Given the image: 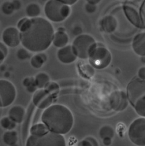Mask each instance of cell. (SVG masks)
<instances>
[{
  "mask_svg": "<svg viewBox=\"0 0 145 146\" xmlns=\"http://www.w3.org/2000/svg\"><path fill=\"white\" fill-rule=\"evenodd\" d=\"M18 29L23 47L33 52L47 50L55 33L51 23L42 17L22 18L18 23Z\"/></svg>",
  "mask_w": 145,
  "mask_h": 146,
  "instance_id": "cell-1",
  "label": "cell"
},
{
  "mask_svg": "<svg viewBox=\"0 0 145 146\" xmlns=\"http://www.w3.org/2000/svg\"><path fill=\"white\" fill-rule=\"evenodd\" d=\"M42 121L52 132L66 135L74 124V117L70 109L61 104L52 105L44 111Z\"/></svg>",
  "mask_w": 145,
  "mask_h": 146,
  "instance_id": "cell-2",
  "label": "cell"
},
{
  "mask_svg": "<svg viewBox=\"0 0 145 146\" xmlns=\"http://www.w3.org/2000/svg\"><path fill=\"white\" fill-rule=\"evenodd\" d=\"M130 104L142 117H145V79L134 77L126 87Z\"/></svg>",
  "mask_w": 145,
  "mask_h": 146,
  "instance_id": "cell-3",
  "label": "cell"
},
{
  "mask_svg": "<svg viewBox=\"0 0 145 146\" xmlns=\"http://www.w3.org/2000/svg\"><path fill=\"white\" fill-rule=\"evenodd\" d=\"M123 9L131 24L139 29H145V0H126Z\"/></svg>",
  "mask_w": 145,
  "mask_h": 146,
  "instance_id": "cell-4",
  "label": "cell"
},
{
  "mask_svg": "<svg viewBox=\"0 0 145 146\" xmlns=\"http://www.w3.org/2000/svg\"><path fill=\"white\" fill-rule=\"evenodd\" d=\"M71 13L70 5L58 1L48 0L44 6V13L49 21L60 23L67 19Z\"/></svg>",
  "mask_w": 145,
  "mask_h": 146,
  "instance_id": "cell-5",
  "label": "cell"
},
{
  "mask_svg": "<svg viewBox=\"0 0 145 146\" xmlns=\"http://www.w3.org/2000/svg\"><path fill=\"white\" fill-rule=\"evenodd\" d=\"M73 48L80 59H87L91 52L97 46V43L89 34H79L73 42Z\"/></svg>",
  "mask_w": 145,
  "mask_h": 146,
  "instance_id": "cell-6",
  "label": "cell"
},
{
  "mask_svg": "<svg viewBox=\"0 0 145 146\" xmlns=\"http://www.w3.org/2000/svg\"><path fill=\"white\" fill-rule=\"evenodd\" d=\"M27 146H65L66 141L63 135L50 131L42 136L30 135L26 141Z\"/></svg>",
  "mask_w": 145,
  "mask_h": 146,
  "instance_id": "cell-7",
  "label": "cell"
},
{
  "mask_svg": "<svg viewBox=\"0 0 145 146\" xmlns=\"http://www.w3.org/2000/svg\"><path fill=\"white\" fill-rule=\"evenodd\" d=\"M89 63L97 69H104L110 64L112 55L110 52L103 46H99L91 52L89 57Z\"/></svg>",
  "mask_w": 145,
  "mask_h": 146,
  "instance_id": "cell-8",
  "label": "cell"
},
{
  "mask_svg": "<svg viewBox=\"0 0 145 146\" xmlns=\"http://www.w3.org/2000/svg\"><path fill=\"white\" fill-rule=\"evenodd\" d=\"M128 137L136 145L145 146V117L134 120L128 128Z\"/></svg>",
  "mask_w": 145,
  "mask_h": 146,
  "instance_id": "cell-9",
  "label": "cell"
},
{
  "mask_svg": "<svg viewBox=\"0 0 145 146\" xmlns=\"http://www.w3.org/2000/svg\"><path fill=\"white\" fill-rule=\"evenodd\" d=\"M17 95L16 88L13 83L7 79L0 80V102L1 108L10 106L15 101Z\"/></svg>",
  "mask_w": 145,
  "mask_h": 146,
  "instance_id": "cell-10",
  "label": "cell"
},
{
  "mask_svg": "<svg viewBox=\"0 0 145 146\" xmlns=\"http://www.w3.org/2000/svg\"><path fill=\"white\" fill-rule=\"evenodd\" d=\"M55 98L45 89H38L33 95V103L39 109H46L52 105Z\"/></svg>",
  "mask_w": 145,
  "mask_h": 146,
  "instance_id": "cell-11",
  "label": "cell"
},
{
  "mask_svg": "<svg viewBox=\"0 0 145 146\" xmlns=\"http://www.w3.org/2000/svg\"><path fill=\"white\" fill-rule=\"evenodd\" d=\"M2 42L10 47H18L21 42V31L18 28L8 27L4 30L2 35Z\"/></svg>",
  "mask_w": 145,
  "mask_h": 146,
  "instance_id": "cell-12",
  "label": "cell"
},
{
  "mask_svg": "<svg viewBox=\"0 0 145 146\" xmlns=\"http://www.w3.org/2000/svg\"><path fill=\"white\" fill-rule=\"evenodd\" d=\"M127 93L121 90H116L111 94L110 98V104L114 111H121L128 106Z\"/></svg>",
  "mask_w": 145,
  "mask_h": 146,
  "instance_id": "cell-13",
  "label": "cell"
},
{
  "mask_svg": "<svg viewBox=\"0 0 145 146\" xmlns=\"http://www.w3.org/2000/svg\"><path fill=\"white\" fill-rule=\"evenodd\" d=\"M57 56L58 60L64 64H70L73 63L78 58L72 45H66L62 48H60L57 52Z\"/></svg>",
  "mask_w": 145,
  "mask_h": 146,
  "instance_id": "cell-14",
  "label": "cell"
},
{
  "mask_svg": "<svg viewBox=\"0 0 145 146\" xmlns=\"http://www.w3.org/2000/svg\"><path fill=\"white\" fill-rule=\"evenodd\" d=\"M132 48L136 55L141 57L145 56V32L139 33L134 36Z\"/></svg>",
  "mask_w": 145,
  "mask_h": 146,
  "instance_id": "cell-15",
  "label": "cell"
},
{
  "mask_svg": "<svg viewBox=\"0 0 145 146\" xmlns=\"http://www.w3.org/2000/svg\"><path fill=\"white\" fill-rule=\"evenodd\" d=\"M100 26L103 31L110 34L116 30L118 22L113 15H106L101 20Z\"/></svg>",
  "mask_w": 145,
  "mask_h": 146,
  "instance_id": "cell-16",
  "label": "cell"
},
{
  "mask_svg": "<svg viewBox=\"0 0 145 146\" xmlns=\"http://www.w3.org/2000/svg\"><path fill=\"white\" fill-rule=\"evenodd\" d=\"M26 111L23 107L21 106H15L8 111V116L17 124H21L23 121Z\"/></svg>",
  "mask_w": 145,
  "mask_h": 146,
  "instance_id": "cell-17",
  "label": "cell"
},
{
  "mask_svg": "<svg viewBox=\"0 0 145 146\" xmlns=\"http://www.w3.org/2000/svg\"><path fill=\"white\" fill-rule=\"evenodd\" d=\"M68 35L65 32V31L58 30L57 32L54 33L52 44L54 47L58 48H62L68 44Z\"/></svg>",
  "mask_w": 145,
  "mask_h": 146,
  "instance_id": "cell-18",
  "label": "cell"
},
{
  "mask_svg": "<svg viewBox=\"0 0 145 146\" xmlns=\"http://www.w3.org/2000/svg\"><path fill=\"white\" fill-rule=\"evenodd\" d=\"M50 131V129L48 128L47 126L42 122V123H38L32 126L30 129V134L34 136L39 137L45 135Z\"/></svg>",
  "mask_w": 145,
  "mask_h": 146,
  "instance_id": "cell-19",
  "label": "cell"
},
{
  "mask_svg": "<svg viewBox=\"0 0 145 146\" xmlns=\"http://www.w3.org/2000/svg\"><path fill=\"white\" fill-rule=\"evenodd\" d=\"M2 140L4 143L7 145H15L18 143V133L13 130H8L4 133Z\"/></svg>",
  "mask_w": 145,
  "mask_h": 146,
  "instance_id": "cell-20",
  "label": "cell"
},
{
  "mask_svg": "<svg viewBox=\"0 0 145 146\" xmlns=\"http://www.w3.org/2000/svg\"><path fill=\"white\" fill-rule=\"evenodd\" d=\"M47 60V57L44 53H40L34 55L30 59V65L34 68H40L43 66L45 61Z\"/></svg>",
  "mask_w": 145,
  "mask_h": 146,
  "instance_id": "cell-21",
  "label": "cell"
},
{
  "mask_svg": "<svg viewBox=\"0 0 145 146\" xmlns=\"http://www.w3.org/2000/svg\"><path fill=\"white\" fill-rule=\"evenodd\" d=\"M50 82V76L46 73H39L35 77V83L38 89H44Z\"/></svg>",
  "mask_w": 145,
  "mask_h": 146,
  "instance_id": "cell-22",
  "label": "cell"
},
{
  "mask_svg": "<svg viewBox=\"0 0 145 146\" xmlns=\"http://www.w3.org/2000/svg\"><path fill=\"white\" fill-rule=\"evenodd\" d=\"M26 15L30 18H36L38 17L41 14V8L38 4L30 3L26 7Z\"/></svg>",
  "mask_w": 145,
  "mask_h": 146,
  "instance_id": "cell-23",
  "label": "cell"
},
{
  "mask_svg": "<svg viewBox=\"0 0 145 146\" xmlns=\"http://www.w3.org/2000/svg\"><path fill=\"white\" fill-rule=\"evenodd\" d=\"M115 134L113 128L109 125H105L100 128L99 131V135L102 139L105 137L113 138Z\"/></svg>",
  "mask_w": 145,
  "mask_h": 146,
  "instance_id": "cell-24",
  "label": "cell"
},
{
  "mask_svg": "<svg viewBox=\"0 0 145 146\" xmlns=\"http://www.w3.org/2000/svg\"><path fill=\"white\" fill-rule=\"evenodd\" d=\"M1 126L3 129L6 130H13L16 127V123L15 121L13 120V119H10L9 116L7 117H3L1 119Z\"/></svg>",
  "mask_w": 145,
  "mask_h": 146,
  "instance_id": "cell-25",
  "label": "cell"
},
{
  "mask_svg": "<svg viewBox=\"0 0 145 146\" xmlns=\"http://www.w3.org/2000/svg\"><path fill=\"white\" fill-rule=\"evenodd\" d=\"M44 89H45L48 92H50L51 95L54 97H57L60 91V87L58 84L54 82H50V81L48 82V84Z\"/></svg>",
  "mask_w": 145,
  "mask_h": 146,
  "instance_id": "cell-26",
  "label": "cell"
},
{
  "mask_svg": "<svg viewBox=\"0 0 145 146\" xmlns=\"http://www.w3.org/2000/svg\"><path fill=\"white\" fill-rule=\"evenodd\" d=\"M15 7L13 5V2H5L2 5V13L7 15H10L15 11Z\"/></svg>",
  "mask_w": 145,
  "mask_h": 146,
  "instance_id": "cell-27",
  "label": "cell"
},
{
  "mask_svg": "<svg viewBox=\"0 0 145 146\" xmlns=\"http://www.w3.org/2000/svg\"><path fill=\"white\" fill-rule=\"evenodd\" d=\"M16 56L20 60H26L30 57L29 50L26 48H20L16 52Z\"/></svg>",
  "mask_w": 145,
  "mask_h": 146,
  "instance_id": "cell-28",
  "label": "cell"
},
{
  "mask_svg": "<svg viewBox=\"0 0 145 146\" xmlns=\"http://www.w3.org/2000/svg\"><path fill=\"white\" fill-rule=\"evenodd\" d=\"M8 54L7 46L3 42H0V63H2Z\"/></svg>",
  "mask_w": 145,
  "mask_h": 146,
  "instance_id": "cell-29",
  "label": "cell"
},
{
  "mask_svg": "<svg viewBox=\"0 0 145 146\" xmlns=\"http://www.w3.org/2000/svg\"><path fill=\"white\" fill-rule=\"evenodd\" d=\"M82 68H83V74H86V76H88V77H91L94 75V67L91 64L84 65V66H82Z\"/></svg>",
  "mask_w": 145,
  "mask_h": 146,
  "instance_id": "cell-30",
  "label": "cell"
},
{
  "mask_svg": "<svg viewBox=\"0 0 145 146\" xmlns=\"http://www.w3.org/2000/svg\"><path fill=\"white\" fill-rule=\"evenodd\" d=\"M97 10V6L96 5H92V4L87 3L85 5V10L86 13H89V14H92Z\"/></svg>",
  "mask_w": 145,
  "mask_h": 146,
  "instance_id": "cell-31",
  "label": "cell"
},
{
  "mask_svg": "<svg viewBox=\"0 0 145 146\" xmlns=\"http://www.w3.org/2000/svg\"><path fill=\"white\" fill-rule=\"evenodd\" d=\"M34 83H35V79H34V78L32 77L25 78V79H23V85L24 87H26V88Z\"/></svg>",
  "mask_w": 145,
  "mask_h": 146,
  "instance_id": "cell-32",
  "label": "cell"
},
{
  "mask_svg": "<svg viewBox=\"0 0 145 146\" xmlns=\"http://www.w3.org/2000/svg\"><path fill=\"white\" fill-rule=\"evenodd\" d=\"M138 76L142 79H145V67H142L138 71Z\"/></svg>",
  "mask_w": 145,
  "mask_h": 146,
  "instance_id": "cell-33",
  "label": "cell"
},
{
  "mask_svg": "<svg viewBox=\"0 0 145 146\" xmlns=\"http://www.w3.org/2000/svg\"><path fill=\"white\" fill-rule=\"evenodd\" d=\"M13 5H14L15 10H18L21 9V2L20 0H13Z\"/></svg>",
  "mask_w": 145,
  "mask_h": 146,
  "instance_id": "cell-34",
  "label": "cell"
},
{
  "mask_svg": "<svg viewBox=\"0 0 145 146\" xmlns=\"http://www.w3.org/2000/svg\"><path fill=\"white\" fill-rule=\"evenodd\" d=\"M58 1H60V2L66 4V5H70V6L74 5V4H75L78 2V0H58Z\"/></svg>",
  "mask_w": 145,
  "mask_h": 146,
  "instance_id": "cell-35",
  "label": "cell"
},
{
  "mask_svg": "<svg viewBox=\"0 0 145 146\" xmlns=\"http://www.w3.org/2000/svg\"><path fill=\"white\" fill-rule=\"evenodd\" d=\"M38 88L37 87V86L36 85V83L33 84H31L30 86H29L28 87H27V90L28 92H35L36 91V89Z\"/></svg>",
  "mask_w": 145,
  "mask_h": 146,
  "instance_id": "cell-36",
  "label": "cell"
},
{
  "mask_svg": "<svg viewBox=\"0 0 145 146\" xmlns=\"http://www.w3.org/2000/svg\"><path fill=\"white\" fill-rule=\"evenodd\" d=\"M86 139L87 140H89V143H91V145H95V146L98 145V143H97V140H96L95 138L91 137H86Z\"/></svg>",
  "mask_w": 145,
  "mask_h": 146,
  "instance_id": "cell-37",
  "label": "cell"
},
{
  "mask_svg": "<svg viewBox=\"0 0 145 146\" xmlns=\"http://www.w3.org/2000/svg\"><path fill=\"white\" fill-rule=\"evenodd\" d=\"M103 140V144L105 145H110L112 143V138L110 137H105L102 139Z\"/></svg>",
  "mask_w": 145,
  "mask_h": 146,
  "instance_id": "cell-38",
  "label": "cell"
},
{
  "mask_svg": "<svg viewBox=\"0 0 145 146\" xmlns=\"http://www.w3.org/2000/svg\"><path fill=\"white\" fill-rule=\"evenodd\" d=\"M79 145L86 146V145H91V143H89V140H87L86 139H84V140H83L82 141L80 142Z\"/></svg>",
  "mask_w": 145,
  "mask_h": 146,
  "instance_id": "cell-39",
  "label": "cell"
},
{
  "mask_svg": "<svg viewBox=\"0 0 145 146\" xmlns=\"http://www.w3.org/2000/svg\"><path fill=\"white\" fill-rule=\"evenodd\" d=\"M87 3L92 4V5H97L101 2V0H86Z\"/></svg>",
  "mask_w": 145,
  "mask_h": 146,
  "instance_id": "cell-40",
  "label": "cell"
},
{
  "mask_svg": "<svg viewBox=\"0 0 145 146\" xmlns=\"http://www.w3.org/2000/svg\"><path fill=\"white\" fill-rule=\"evenodd\" d=\"M81 31H82V29H81L80 27H78V26H77V27H75V29H74L73 34H80V33L81 32Z\"/></svg>",
  "mask_w": 145,
  "mask_h": 146,
  "instance_id": "cell-41",
  "label": "cell"
},
{
  "mask_svg": "<svg viewBox=\"0 0 145 146\" xmlns=\"http://www.w3.org/2000/svg\"><path fill=\"white\" fill-rule=\"evenodd\" d=\"M142 60L144 63H145V56L142 57Z\"/></svg>",
  "mask_w": 145,
  "mask_h": 146,
  "instance_id": "cell-42",
  "label": "cell"
},
{
  "mask_svg": "<svg viewBox=\"0 0 145 146\" xmlns=\"http://www.w3.org/2000/svg\"><path fill=\"white\" fill-rule=\"evenodd\" d=\"M123 1H124V2H125V1H126V0H123Z\"/></svg>",
  "mask_w": 145,
  "mask_h": 146,
  "instance_id": "cell-43",
  "label": "cell"
}]
</instances>
